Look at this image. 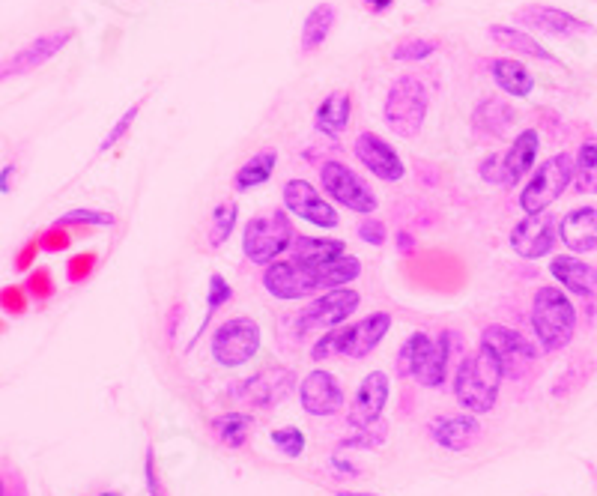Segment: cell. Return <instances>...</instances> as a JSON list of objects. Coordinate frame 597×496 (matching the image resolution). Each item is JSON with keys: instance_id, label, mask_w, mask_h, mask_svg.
<instances>
[{"instance_id": "obj_32", "label": "cell", "mask_w": 597, "mask_h": 496, "mask_svg": "<svg viewBox=\"0 0 597 496\" xmlns=\"http://www.w3.org/2000/svg\"><path fill=\"white\" fill-rule=\"evenodd\" d=\"M209 431H212V437H215L221 446H227V449H242V446L248 443L251 431H254V416H251V413H242V410H230V413L215 416L212 425H209Z\"/></svg>"}, {"instance_id": "obj_1", "label": "cell", "mask_w": 597, "mask_h": 496, "mask_svg": "<svg viewBox=\"0 0 597 496\" xmlns=\"http://www.w3.org/2000/svg\"><path fill=\"white\" fill-rule=\"evenodd\" d=\"M454 398L466 413L484 416L496 407L505 374L502 365L496 362L493 350L478 344L472 353H463L457 371H454Z\"/></svg>"}, {"instance_id": "obj_10", "label": "cell", "mask_w": 597, "mask_h": 496, "mask_svg": "<svg viewBox=\"0 0 597 496\" xmlns=\"http://www.w3.org/2000/svg\"><path fill=\"white\" fill-rule=\"evenodd\" d=\"M478 344H484V347L493 350L496 362L502 365L505 380H523L526 371H529V368L535 365V359H538V344L529 341L526 335H520V332L511 329V326H502V323L484 326Z\"/></svg>"}, {"instance_id": "obj_55", "label": "cell", "mask_w": 597, "mask_h": 496, "mask_svg": "<svg viewBox=\"0 0 597 496\" xmlns=\"http://www.w3.org/2000/svg\"><path fill=\"white\" fill-rule=\"evenodd\" d=\"M335 496H383V494H365V491H335Z\"/></svg>"}, {"instance_id": "obj_48", "label": "cell", "mask_w": 597, "mask_h": 496, "mask_svg": "<svg viewBox=\"0 0 597 496\" xmlns=\"http://www.w3.org/2000/svg\"><path fill=\"white\" fill-rule=\"evenodd\" d=\"M39 243H42V251H66V248L72 246V234H69V228L51 225V228L39 237Z\"/></svg>"}, {"instance_id": "obj_35", "label": "cell", "mask_w": 597, "mask_h": 496, "mask_svg": "<svg viewBox=\"0 0 597 496\" xmlns=\"http://www.w3.org/2000/svg\"><path fill=\"white\" fill-rule=\"evenodd\" d=\"M230 299H233V287H230V281H227L221 272H212V275H209V284H206V311H203L198 335L192 338V344H189V347H195V344H198L200 338H203V332L209 329V320L215 317V311H218L221 305H227Z\"/></svg>"}, {"instance_id": "obj_21", "label": "cell", "mask_w": 597, "mask_h": 496, "mask_svg": "<svg viewBox=\"0 0 597 496\" xmlns=\"http://www.w3.org/2000/svg\"><path fill=\"white\" fill-rule=\"evenodd\" d=\"M517 114L508 102L490 96V99H481L472 111V120H469V129H472V138L481 141V144H490V141H502L511 126H514Z\"/></svg>"}, {"instance_id": "obj_5", "label": "cell", "mask_w": 597, "mask_h": 496, "mask_svg": "<svg viewBox=\"0 0 597 496\" xmlns=\"http://www.w3.org/2000/svg\"><path fill=\"white\" fill-rule=\"evenodd\" d=\"M430 111V93L421 78L415 75H400L398 81L389 87L386 102H383V120L398 138H415L427 120Z\"/></svg>"}, {"instance_id": "obj_28", "label": "cell", "mask_w": 597, "mask_h": 496, "mask_svg": "<svg viewBox=\"0 0 597 496\" xmlns=\"http://www.w3.org/2000/svg\"><path fill=\"white\" fill-rule=\"evenodd\" d=\"M454 347H457V332L454 329H442L436 338H433V350L424 362V368L418 371V386L424 389H442L448 383V368H451V356H454Z\"/></svg>"}, {"instance_id": "obj_3", "label": "cell", "mask_w": 597, "mask_h": 496, "mask_svg": "<svg viewBox=\"0 0 597 496\" xmlns=\"http://www.w3.org/2000/svg\"><path fill=\"white\" fill-rule=\"evenodd\" d=\"M532 335L544 353H559L574 341L577 332V305L565 293V287L544 284L532 296Z\"/></svg>"}, {"instance_id": "obj_46", "label": "cell", "mask_w": 597, "mask_h": 496, "mask_svg": "<svg viewBox=\"0 0 597 496\" xmlns=\"http://www.w3.org/2000/svg\"><path fill=\"white\" fill-rule=\"evenodd\" d=\"M144 482H147V494L150 496H168V488L162 482L159 464H156V452L153 446H147V458H144Z\"/></svg>"}, {"instance_id": "obj_52", "label": "cell", "mask_w": 597, "mask_h": 496, "mask_svg": "<svg viewBox=\"0 0 597 496\" xmlns=\"http://www.w3.org/2000/svg\"><path fill=\"white\" fill-rule=\"evenodd\" d=\"M365 3V9L368 12H374V15H383V12H389L398 0H362Z\"/></svg>"}, {"instance_id": "obj_8", "label": "cell", "mask_w": 597, "mask_h": 496, "mask_svg": "<svg viewBox=\"0 0 597 496\" xmlns=\"http://www.w3.org/2000/svg\"><path fill=\"white\" fill-rule=\"evenodd\" d=\"M320 186H323V195L335 204V207H344L350 213H359V216H374L380 201L374 195V189L344 162L338 159H326L320 162Z\"/></svg>"}, {"instance_id": "obj_26", "label": "cell", "mask_w": 597, "mask_h": 496, "mask_svg": "<svg viewBox=\"0 0 597 496\" xmlns=\"http://www.w3.org/2000/svg\"><path fill=\"white\" fill-rule=\"evenodd\" d=\"M490 39L511 51L514 57H532V60H544V63H559V57L553 51H547L529 30L517 27V24H490Z\"/></svg>"}, {"instance_id": "obj_56", "label": "cell", "mask_w": 597, "mask_h": 496, "mask_svg": "<svg viewBox=\"0 0 597 496\" xmlns=\"http://www.w3.org/2000/svg\"><path fill=\"white\" fill-rule=\"evenodd\" d=\"M96 496H123L120 491H102V494H96Z\"/></svg>"}, {"instance_id": "obj_54", "label": "cell", "mask_w": 597, "mask_h": 496, "mask_svg": "<svg viewBox=\"0 0 597 496\" xmlns=\"http://www.w3.org/2000/svg\"><path fill=\"white\" fill-rule=\"evenodd\" d=\"M12 177H15V165H3V168H0V192H9Z\"/></svg>"}, {"instance_id": "obj_36", "label": "cell", "mask_w": 597, "mask_h": 496, "mask_svg": "<svg viewBox=\"0 0 597 496\" xmlns=\"http://www.w3.org/2000/svg\"><path fill=\"white\" fill-rule=\"evenodd\" d=\"M236 222H239V207L233 201H221L212 216H209V246L221 248L236 231Z\"/></svg>"}, {"instance_id": "obj_45", "label": "cell", "mask_w": 597, "mask_h": 496, "mask_svg": "<svg viewBox=\"0 0 597 496\" xmlns=\"http://www.w3.org/2000/svg\"><path fill=\"white\" fill-rule=\"evenodd\" d=\"M356 234H359V240L368 243V246H386V240H389L386 222H380V219H374V216H365V219L359 222Z\"/></svg>"}, {"instance_id": "obj_27", "label": "cell", "mask_w": 597, "mask_h": 496, "mask_svg": "<svg viewBox=\"0 0 597 496\" xmlns=\"http://www.w3.org/2000/svg\"><path fill=\"white\" fill-rule=\"evenodd\" d=\"M263 287L269 296H275L281 302L308 299V290L302 284V269L296 260H275V263L263 266Z\"/></svg>"}, {"instance_id": "obj_58", "label": "cell", "mask_w": 597, "mask_h": 496, "mask_svg": "<svg viewBox=\"0 0 597 496\" xmlns=\"http://www.w3.org/2000/svg\"><path fill=\"white\" fill-rule=\"evenodd\" d=\"M3 329H6V323H3V320H0V332H3Z\"/></svg>"}, {"instance_id": "obj_7", "label": "cell", "mask_w": 597, "mask_h": 496, "mask_svg": "<svg viewBox=\"0 0 597 496\" xmlns=\"http://www.w3.org/2000/svg\"><path fill=\"white\" fill-rule=\"evenodd\" d=\"M260 344H263L260 323L254 317L239 314L215 326L209 338V356L221 368H242L260 353Z\"/></svg>"}, {"instance_id": "obj_20", "label": "cell", "mask_w": 597, "mask_h": 496, "mask_svg": "<svg viewBox=\"0 0 597 496\" xmlns=\"http://www.w3.org/2000/svg\"><path fill=\"white\" fill-rule=\"evenodd\" d=\"M538 153H541V132L538 129H520L514 135V141L508 144V150L502 153V186L517 189L535 171Z\"/></svg>"}, {"instance_id": "obj_40", "label": "cell", "mask_w": 597, "mask_h": 496, "mask_svg": "<svg viewBox=\"0 0 597 496\" xmlns=\"http://www.w3.org/2000/svg\"><path fill=\"white\" fill-rule=\"evenodd\" d=\"M141 108H144V99H138L132 108H126V111H123V117H120V120L111 126V132L102 138V144H99V153H108V150H114V147H117V144H120V141H123L129 132H132V126H135V120H138Z\"/></svg>"}, {"instance_id": "obj_43", "label": "cell", "mask_w": 597, "mask_h": 496, "mask_svg": "<svg viewBox=\"0 0 597 496\" xmlns=\"http://www.w3.org/2000/svg\"><path fill=\"white\" fill-rule=\"evenodd\" d=\"M0 496H30L24 473L9 461H0Z\"/></svg>"}, {"instance_id": "obj_50", "label": "cell", "mask_w": 597, "mask_h": 496, "mask_svg": "<svg viewBox=\"0 0 597 496\" xmlns=\"http://www.w3.org/2000/svg\"><path fill=\"white\" fill-rule=\"evenodd\" d=\"M39 251H42V243H39L36 237H33V240H27L24 246L15 251V260H12V263H15V269L27 272V269L36 263V254H39Z\"/></svg>"}, {"instance_id": "obj_6", "label": "cell", "mask_w": 597, "mask_h": 496, "mask_svg": "<svg viewBox=\"0 0 597 496\" xmlns=\"http://www.w3.org/2000/svg\"><path fill=\"white\" fill-rule=\"evenodd\" d=\"M574 186V156L571 153H556L547 162H541L532 174L529 183L520 192V210L526 216L544 213L553 207L568 189Z\"/></svg>"}, {"instance_id": "obj_18", "label": "cell", "mask_w": 597, "mask_h": 496, "mask_svg": "<svg viewBox=\"0 0 597 496\" xmlns=\"http://www.w3.org/2000/svg\"><path fill=\"white\" fill-rule=\"evenodd\" d=\"M353 156L383 183H400L406 177V165L400 153L377 132H362L353 141Z\"/></svg>"}, {"instance_id": "obj_49", "label": "cell", "mask_w": 597, "mask_h": 496, "mask_svg": "<svg viewBox=\"0 0 597 496\" xmlns=\"http://www.w3.org/2000/svg\"><path fill=\"white\" fill-rule=\"evenodd\" d=\"M478 174H481L484 183L502 186V153H490V156L478 165Z\"/></svg>"}, {"instance_id": "obj_16", "label": "cell", "mask_w": 597, "mask_h": 496, "mask_svg": "<svg viewBox=\"0 0 597 496\" xmlns=\"http://www.w3.org/2000/svg\"><path fill=\"white\" fill-rule=\"evenodd\" d=\"M389 395H392V380H389L386 371L365 374V380L359 383V389L353 395L350 413H347L350 428L359 431V428H371V425L383 422V410L389 404Z\"/></svg>"}, {"instance_id": "obj_37", "label": "cell", "mask_w": 597, "mask_h": 496, "mask_svg": "<svg viewBox=\"0 0 597 496\" xmlns=\"http://www.w3.org/2000/svg\"><path fill=\"white\" fill-rule=\"evenodd\" d=\"M57 228H114L117 219L105 210H69L54 219Z\"/></svg>"}, {"instance_id": "obj_44", "label": "cell", "mask_w": 597, "mask_h": 496, "mask_svg": "<svg viewBox=\"0 0 597 496\" xmlns=\"http://www.w3.org/2000/svg\"><path fill=\"white\" fill-rule=\"evenodd\" d=\"M27 299H30V293L18 284L0 287V311H6L12 317H21L27 311Z\"/></svg>"}, {"instance_id": "obj_30", "label": "cell", "mask_w": 597, "mask_h": 496, "mask_svg": "<svg viewBox=\"0 0 597 496\" xmlns=\"http://www.w3.org/2000/svg\"><path fill=\"white\" fill-rule=\"evenodd\" d=\"M275 165H278V150H275V147L257 150L251 159H245V162L236 168L233 189H236V192H251V189L266 186V183L272 180V174H275Z\"/></svg>"}, {"instance_id": "obj_22", "label": "cell", "mask_w": 597, "mask_h": 496, "mask_svg": "<svg viewBox=\"0 0 597 496\" xmlns=\"http://www.w3.org/2000/svg\"><path fill=\"white\" fill-rule=\"evenodd\" d=\"M550 275L574 296H595L597 269L580 254H556L550 260Z\"/></svg>"}, {"instance_id": "obj_12", "label": "cell", "mask_w": 597, "mask_h": 496, "mask_svg": "<svg viewBox=\"0 0 597 496\" xmlns=\"http://www.w3.org/2000/svg\"><path fill=\"white\" fill-rule=\"evenodd\" d=\"M514 24L523 30H535V33H547L556 39H571V36H589L595 33V27L559 6H544V3H526L514 12Z\"/></svg>"}, {"instance_id": "obj_39", "label": "cell", "mask_w": 597, "mask_h": 496, "mask_svg": "<svg viewBox=\"0 0 597 496\" xmlns=\"http://www.w3.org/2000/svg\"><path fill=\"white\" fill-rule=\"evenodd\" d=\"M269 440H272V446H275L284 458H302V455H305V446H308L305 431L296 428V425L275 428V431L269 434Z\"/></svg>"}, {"instance_id": "obj_41", "label": "cell", "mask_w": 597, "mask_h": 496, "mask_svg": "<svg viewBox=\"0 0 597 496\" xmlns=\"http://www.w3.org/2000/svg\"><path fill=\"white\" fill-rule=\"evenodd\" d=\"M386 422H377V425H371V428H359L353 437H344L341 443H338V452L341 449H377V446H383L386 443Z\"/></svg>"}, {"instance_id": "obj_33", "label": "cell", "mask_w": 597, "mask_h": 496, "mask_svg": "<svg viewBox=\"0 0 597 496\" xmlns=\"http://www.w3.org/2000/svg\"><path fill=\"white\" fill-rule=\"evenodd\" d=\"M430 350H433V335L415 329V332L400 344L398 359H395V374H398L400 380H415L418 371L424 368Z\"/></svg>"}, {"instance_id": "obj_19", "label": "cell", "mask_w": 597, "mask_h": 496, "mask_svg": "<svg viewBox=\"0 0 597 496\" xmlns=\"http://www.w3.org/2000/svg\"><path fill=\"white\" fill-rule=\"evenodd\" d=\"M481 422H478V416L475 413H448V416H436V419H430V425H427V434H430V440L439 446V449H445V452H466V449H472L478 440H481Z\"/></svg>"}, {"instance_id": "obj_2", "label": "cell", "mask_w": 597, "mask_h": 496, "mask_svg": "<svg viewBox=\"0 0 597 496\" xmlns=\"http://www.w3.org/2000/svg\"><path fill=\"white\" fill-rule=\"evenodd\" d=\"M395 317L389 311H371L362 320L344 323L338 329L323 332L314 347H311V362H326L332 356H344V359H368L392 332Z\"/></svg>"}, {"instance_id": "obj_4", "label": "cell", "mask_w": 597, "mask_h": 496, "mask_svg": "<svg viewBox=\"0 0 597 496\" xmlns=\"http://www.w3.org/2000/svg\"><path fill=\"white\" fill-rule=\"evenodd\" d=\"M296 240L293 222L284 210H272L263 216H254L245 222L242 228V254L254 263V266H269L275 260H281L284 254H290Z\"/></svg>"}, {"instance_id": "obj_23", "label": "cell", "mask_w": 597, "mask_h": 496, "mask_svg": "<svg viewBox=\"0 0 597 496\" xmlns=\"http://www.w3.org/2000/svg\"><path fill=\"white\" fill-rule=\"evenodd\" d=\"M559 240L571 254H589L597 248V207H577L559 222Z\"/></svg>"}, {"instance_id": "obj_31", "label": "cell", "mask_w": 597, "mask_h": 496, "mask_svg": "<svg viewBox=\"0 0 597 496\" xmlns=\"http://www.w3.org/2000/svg\"><path fill=\"white\" fill-rule=\"evenodd\" d=\"M335 21H338L335 6H332V3H317V6L308 12L305 24H302L299 51H302V54H314L317 48H323V42L329 39V33H332V27H335Z\"/></svg>"}, {"instance_id": "obj_15", "label": "cell", "mask_w": 597, "mask_h": 496, "mask_svg": "<svg viewBox=\"0 0 597 496\" xmlns=\"http://www.w3.org/2000/svg\"><path fill=\"white\" fill-rule=\"evenodd\" d=\"M75 39V30L72 27H63V30H51V33H42L39 39L27 42L24 48H18L12 57H6L0 63V84L15 78V75H27L39 66H45L51 57H57L69 42Z\"/></svg>"}, {"instance_id": "obj_25", "label": "cell", "mask_w": 597, "mask_h": 496, "mask_svg": "<svg viewBox=\"0 0 597 496\" xmlns=\"http://www.w3.org/2000/svg\"><path fill=\"white\" fill-rule=\"evenodd\" d=\"M353 120V96L350 90H332L314 111V129L332 141H338Z\"/></svg>"}, {"instance_id": "obj_53", "label": "cell", "mask_w": 597, "mask_h": 496, "mask_svg": "<svg viewBox=\"0 0 597 496\" xmlns=\"http://www.w3.org/2000/svg\"><path fill=\"white\" fill-rule=\"evenodd\" d=\"M395 243H398L400 254H409V251H415V237L412 234H406V231H398V237H395Z\"/></svg>"}, {"instance_id": "obj_34", "label": "cell", "mask_w": 597, "mask_h": 496, "mask_svg": "<svg viewBox=\"0 0 597 496\" xmlns=\"http://www.w3.org/2000/svg\"><path fill=\"white\" fill-rule=\"evenodd\" d=\"M574 189L580 195H597V138H586L574 156Z\"/></svg>"}, {"instance_id": "obj_17", "label": "cell", "mask_w": 597, "mask_h": 496, "mask_svg": "<svg viewBox=\"0 0 597 496\" xmlns=\"http://www.w3.org/2000/svg\"><path fill=\"white\" fill-rule=\"evenodd\" d=\"M556 243H559V222L547 210L520 219L511 231V248L523 260H538V257L553 254Z\"/></svg>"}, {"instance_id": "obj_51", "label": "cell", "mask_w": 597, "mask_h": 496, "mask_svg": "<svg viewBox=\"0 0 597 496\" xmlns=\"http://www.w3.org/2000/svg\"><path fill=\"white\" fill-rule=\"evenodd\" d=\"M329 464H332V470H338L341 476H359V467H356V464H350V461H344L341 455H332V458H329Z\"/></svg>"}, {"instance_id": "obj_47", "label": "cell", "mask_w": 597, "mask_h": 496, "mask_svg": "<svg viewBox=\"0 0 597 496\" xmlns=\"http://www.w3.org/2000/svg\"><path fill=\"white\" fill-rule=\"evenodd\" d=\"M93 263H96V254H75L69 263H66V278L72 281V284H78V281H84L90 272H93Z\"/></svg>"}, {"instance_id": "obj_29", "label": "cell", "mask_w": 597, "mask_h": 496, "mask_svg": "<svg viewBox=\"0 0 597 496\" xmlns=\"http://www.w3.org/2000/svg\"><path fill=\"white\" fill-rule=\"evenodd\" d=\"M344 254H350L347 243L332 240V237H296L293 248H290V260H296L299 266H308V269L332 266Z\"/></svg>"}, {"instance_id": "obj_9", "label": "cell", "mask_w": 597, "mask_h": 496, "mask_svg": "<svg viewBox=\"0 0 597 496\" xmlns=\"http://www.w3.org/2000/svg\"><path fill=\"white\" fill-rule=\"evenodd\" d=\"M362 305V293L353 287H335V290H323L317 299H311L299 317L296 326L299 332H329L344 326Z\"/></svg>"}, {"instance_id": "obj_13", "label": "cell", "mask_w": 597, "mask_h": 496, "mask_svg": "<svg viewBox=\"0 0 597 496\" xmlns=\"http://www.w3.org/2000/svg\"><path fill=\"white\" fill-rule=\"evenodd\" d=\"M293 389H299L296 374L290 368L275 365V368H263V371L251 374L248 380H242L236 395H239L242 404H251V407H260V410H272L284 398H290Z\"/></svg>"}, {"instance_id": "obj_57", "label": "cell", "mask_w": 597, "mask_h": 496, "mask_svg": "<svg viewBox=\"0 0 597 496\" xmlns=\"http://www.w3.org/2000/svg\"><path fill=\"white\" fill-rule=\"evenodd\" d=\"M421 3H424V6H433V3H436V0H421Z\"/></svg>"}, {"instance_id": "obj_42", "label": "cell", "mask_w": 597, "mask_h": 496, "mask_svg": "<svg viewBox=\"0 0 597 496\" xmlns=\"http://www.w3.org/2000/svg\"><path fill=\"white\" fill-rule=\"evenodd\" d=\"M24 290H27V293H30L36 302H45V299H51V296H54V290H57L51 269H45V266L33 269V272L27 275V281H24Z\"/></svg>"}, {"instance_id": "obj_11", "label": "cell", "mask_w": 597, "mask_h": 496, "mask_svg": "<svg viewBox=\"0 0 597 496\" xmlns=\"http://www.w3.org/2000/svg\"><path fill=\"white\" fill-rule=\"evenodd\" d=\"M281 198H284V210L290 216H299L302 222H308L320 231H335L341 225L338 207L323 192H317V186L308 180H287L281 189Z\"/></svg>"}, {"instance_id": "obj_38", "label": "cell", "mask_w": 597, "mask_h": 496, "mask_svg": "<svg viewBox=\"0 0 597 496\" xmlns=\"http://www.w3.org/2000/svg\"><path fill=\"white\" fill-rule=\"evenodd\" d=\"M439 51V42L436 39H427V36H412V39H403L392 48V60L398 63H421L427 57H433Z\"/></svg>"}, {"instance_id": "obj_24", "label": "cell", "mask_w": 597, "mask_h": 496, "mask_svg": "<svg viewBox=\"0 0 597 496\" xmlns=\"http://www.w3.org/2000/svg\"><path fill=\"white\" fill-rule=\"evenodd\" d=\"M490 78L511 99H529L535 93V87H538V81L529 72V66L520 63L517 57H493L490 60Z\"/></svg>"}, {"instance_id": "obj_14", "label": "cell", "mask_w": 597, "mask_h": 496, "mask_svg": "<svg viewBox=\"0 0 597 496\" xmlns=\"http://www.w3.org/2000/svg\"><path fill=\"white\" fill-rule=\"evenodd\" d=\"M299 401L302 410L314 419H332L344 410L347 395L341 380L326 371V368H314L311 374H305V380L299 383Z\"/></svg>"}]
</instances>
